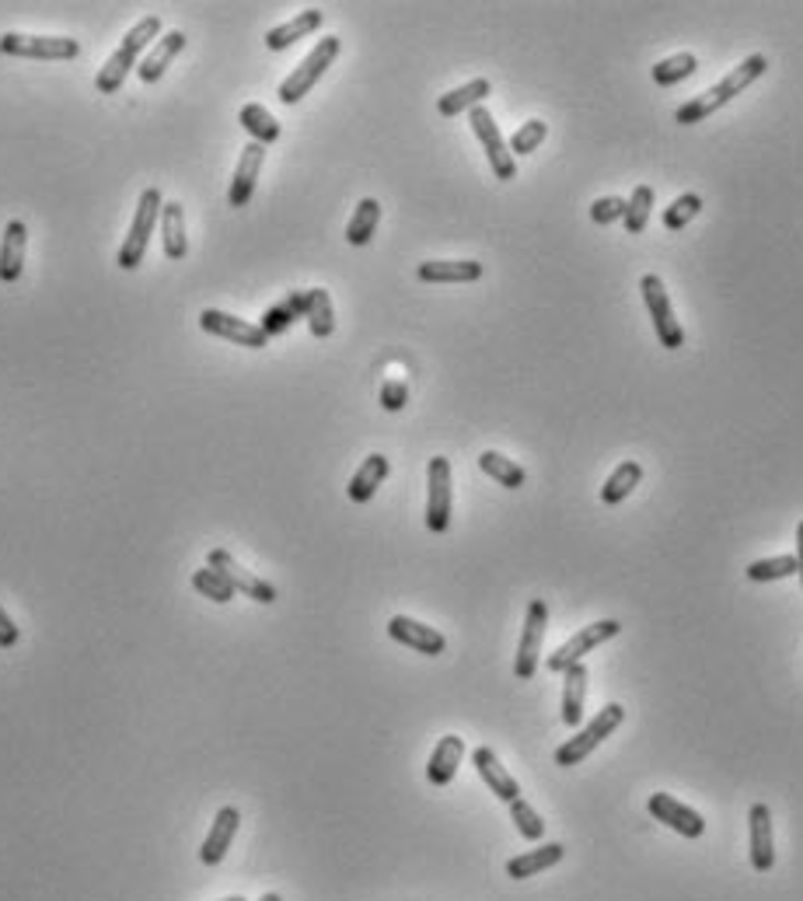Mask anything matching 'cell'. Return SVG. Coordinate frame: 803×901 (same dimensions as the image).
<instances>
[{
	"instance_id": "obj_1",
	"label": "cell",
	"mask_w": 803,
	"mask_h": 901,
	"mask_svg": "<svg viewBox=\"0 0 803 901\" xmlns=\"http://www.w3.org/2000/svg\"><path fill=\"white\" fill-rule=\"evenodd\" d=\"M769 70V59L761 56V53H751L745 64L740 67H734L724 80H719V85H713L709 91H703V95H695L692 101H685L682 109L674 112V122H682V127H692V122H703L706 116H713L716 109H724L727 101H734L740 91L745 88H751L755 80L761 77Z\"/></svg>"
},
{
	"instance_id": "obj_2",
	"label": "cell",
	"mask_w": 803,
	"mask_h": 901,
	"mask_svg": "<svg viewBox=\"0 0 803 901\" xmlns=\"http://www.w3.org/2000/svg\"><path fill=\"white\" fill-rule=\"evenodd\" d=\"M161 39V18L158 14H143L140 22L122 35V43L119 50L101 64V70L95 74V88L101 95H116L122 88V80H127V74L133 67H140V59H143V50H151L154 43Z\"/></svg>"
},
{
	"instance_id": "obj_3",
	"label": "cell",
	"mask_w": 803,
	"mask_h": 901,
	"mask_svg": "<svg viewBox=\"0 0 803 901\" xmlns=\"http://www.w3.org/2000/svg\"><path fill=\"white\" fill-rule=\"evenodd\" d=\"M339 50H343V43L336 35H325V39H318L315 43V50L307 53L301 64L283 77V85H280V101L283 106H297V101L312 91L318 80L325 77V70L336 64V56H339Z\"/></svg>"
},
{
	"instance_id": "obj_4",
	"label": "cell",
	"mask_w": 803,
	"mask_h": 901,
	"mask_svg": "<svg viewBox=\"0 0 803 901\" xmlns=\"http://www.w3.org/2000/svg\"><path fill=\"white\" fill-rule=\"evenodd\" d=\"M161 210H164L161 189L148 186V189L140 193V199H137V214L130 220V235H127V241H122V249L116 256L119 270H137V265L143 262V252H148V245H151V235H154L158 220H161Z\"/></svg>"
},
{
	"instance_id": "obj_5",
	"label": "cell",
	"mask_w": 803,
	"mask_h": 901,
	"mask_svg": "<svg viewBox=\"0 0 803 901\" xmlns=\"http://www.w3.org/2000/svg\"><path fill=\"white\" fill-rule=\"evenodd\" d=\"M626 720V709L619 703H608L601 713L594 716V720L580 730V734H573L569 741H563L560 748H555V766H580L587 755L605 741V737H611L615 730H619V724Z\"/></svg>"
},
{
	"instance_id": "obj_6",
	"label": "cell",
	"mask_w": 803,
	"mask_h": 901,
	"mask_svg": "<svg viewBox=\"0 0 803 901\" xmlns=\"http://www.w3.org/2000/svg\"><path fill=\"white\" fill-rule=\"evenodd\" d=\"M0 53L22 56V59H74L80 53V43H77V39H67V35L4 32V35H0Z\"/></svg>"
},
{
	"instance_id": "obj_7",
	"label": "cell",
	"mask_w": 803,
	"mask_h": 901,
	"mask_svg": "<svg viewBox=\"0 0 803 901\" xmlns=\"http://www.w3.org/2000/svg\"><path fill=\"white\" fill-rule=\"evenodd\" d=\"M640 291H643V301H647V312L653 318L656 339H661V346H668V350H677V346L685 343V333H682V325H677V318H674V308H671V297H668L664 280L656 276V273H647L640 280Z\"/></svg>"
},
{
	"instance_id": "obj_8",
	"label": "cell",
	"mask_w": 803,
	"mask_h": 901,
	"mask_svg": "<svg viewBox=\"0 0 803 901\" xmlns=\"http://www.w3.org/2000/svg\"><path fill=\"white\" fill-rule=\"evenodd\" d=\"M468 122H471V133L479 137L482 151H486V158H489L492 175L503 178V182H510L513 175H518V161H513V154H510V143H503V133H500V127H497V119H492V112L479 106V109H471V112H468Z\"/></svg>"
},
{
	"instance_id": "obj_9",
	"label": "cell",
	"mask_w": 803,
	"mask_h": 901,
	"mask_svg": "<svg viewBox=\"0 0 803 901\" xmlns=\"http://www.w3.org/2000/svg\"><path fill=\"white\" fill-rule=\"evenodd\" d=\"M545 629H549V605L542 598H531L528 616H524L521 647H518V658H513V674H518L521 682H531L534 671H539V653H542Z\"/></svg>"
},
{
	"instance_id": "obj_10",
	"label": "cell",
	"mask_w": 803,
	"mask_h": 901,
	"mask_svg": "<svg viewBox=\"0 0 803 901\" xmlns=\"http://www.w3.org/2000/svg\"><path fill=\"white\" fill-rule=\"evenodd\" d=\"M207 566L210 569H217L224 580H228L235 590H241L245 598H252V601H259V605H273L276 601V587L270 584V580H262V577H256L252 569H245L228 549H210V556H207Z\"/></svg>"
},
{
	"instance_id": "obj_11",
	"label": "cell",
	"mask_w": 803,
	"mask_h": 901,
	"mask_svg": "<svg viewBox=\"0 0 803 901\" xmlns=\"http://www.w3.org/2000/svg\"><path fill=\"white\" fill-rule=\"evenodd\" d=\"M619 632H622V622H619V619H601V622H594V626L580 629L576 637H569L560 650L552 653V658H549V671L563 674L566 667L580 664V661H584V653H590L594 647H601V643L615 640Z\"/></svg>"
},
{
	"instance_id": "obj_12",
	"label": "cell",
	"mask_w": 803,
	"mask_h": 901,
	"mask_svg": "<svg viewBox=\"0 0 803 901\" xmlns=\"http://www.w3.org/2000/svg\"><path fill=\"white\" fill-rule=\"evenodd\" d=\"M426 528L434 535L451 528V462L441 455L426 465Z\"/></svg>"
},
{
	"instance_id": "obj_13",
	"label": "cell",
	"mask_w": 803,
	"mask_h": 901,
	"mask_svg": "<svg viewBox=\"0 0 803 901\" xmlns=\"http://www.w3.org/2000/svg\"><path fill=\"white\" fill-rule=\"evenodd\" d=\"M199 325L210 336L238 343V346H249V350H262V346H270V336H265L256 322H245V318L228 315V312H220V308H203L199 312Z\"/></svg>"
},
{
	"instance_id": "obj_14",
	"label": "cell",
	"mask_w": 803,
	"mask_h": 901,
	"mask_svg": "<svg viewBox=\"0 0 803 901\" xmlns=\"http://www.w3.org/2000/svg\"><path fill=\"white\" fill-rule=\"evenodd\" d=\"M647 811H650L661 825H668L671 832L682 835V838H698V835L706 832L703 814L692 811V807L682 804V801H674L671 793H653L650 801H647Z\"/></svg>"
},
{
	"instance_id": "obj_15",
	"label": "cell",
	"mask_w": 803,
	"mask_h": 901,
	"mask_svg": "<svg viewBox=\"0 0 803 901\" xmlns=\"http://www.w3.org/2000/svg\"><path fill=\"white\" fill-rule=\"evenodd\" d=\"M388 637L409 647V650H416L423 653V658H437V653L447 650V640H444V632H437L434 626H423L416 619H409V616H391L388 619Z\"/></svg>"
},
{
	"instance_id": "obj_16",
	"label": "cell",
	"mask_w": 803,
	"mask_h": 901,
	"mask_svg": "<svg viewBox=\"0 0 803 901\" xmlns=\"http://www.w3.org/2000/svg\"><path fill=\"white\" fill-rule=\"evenodd\" d=\"M748 832H751V867L758 873H769L775 867V828H772V811L766 804H755L748 811Z\"/></svg>"
},
{
	"instance_id": "obj_17",
	"label": "cell",
	"mask_w": 803,
	"mask_h": 901,
	"mask_svg": "<svg viewBox=\"0 0 803 901\" xmlns=\"http://www.w3.org/2000/svg\"><path fill=\"white\" fill-rule=\"evenodd\" d=\"M262 161H265V148H262V143H256V140L245 143L238 165H235V175H231V189H228V203H231V207L241 210L245 203L252 199L259 172H262Z\"/></svg>"
},
{
	"instance_id": "obj_18",
	"label": "cell",
	"mask_w": 803,
	"mask_h": 901,
	"mask_svg": "<svg viewBox=\"0 0 803 901\" xmlns=\"http://www.w3.org/2000/svg\"><path fill=\"white\" fill-rule=\"evenodd\" d=\"M238 828H241V811L238 807H220L217 814H214V825H210V832H207V838H203V849H199V859L207 867H217L224 856H228V849H231V843H235V835H238Z\"/></svg>"
},
{
	"instance_id": "obj_19",
	"label": "cell",
	"mask_w": 803,
	"mask_h": 901,
	"mask_svg": "<svg viewBox=\"0 0 803 901\" xmlns=\"http://www.w3.org/2000/svg\"><path fill=\"white\" fill-rule=\"evenodd\" d=\"M25 249H29V228L25 220H8L4 238H0V283H18L25 270Z\"/></svg>"
},
{
	"instance_id": "obj_20",
	"label": "cell",
	"mask_w": 803,
	"mask_h": 901,
	"mask_svg": "<svg viewBox=\"0 0 803 901\" xmlns=\"http://www.w3.org/2000/svg\"><path fill=\"white\" fill-rule=\"evenodd\" d=\"M471 766H476V772L482 775V783L492 793H497L503 804H513L521 796L518 780H513V775L503 769V762L497 759V751H492V748H476V751H471Z\"/></svg>"
},
{
	"instance_id": "obj_21",
	"label": "cell",
	"mask_w": 803,
	"mask_h": 901,
	"mask_svg": "<svg viewBox=\"0 0 803 901\" xmlns=\"http://www.w3.org/2000/svg\"><path fill=\"white\" fill-rule=\"evenodd\" d=\"M185 50V32L172 29V32H161L158 43L148 50V56L140 59V67H137V77L143 80V85H154V80L164 77V70H169V64Z\"/></svg>"
},
{
	"instance_id": "obj_22",
	"label": "cell",
	"mask_w": 803,
	"mask_h": 901,
	"mask_svg": "<svg viewBox=\"0 0 803 901\" xmlns=\"http://www.w3.org/2000/svg\"><path fill=\"white\" fill-rule=\"evenodd\" d=\"M322 22H325V11H318V8L297 11V18H291V22H283V25H276V29L265 32V46H270L273 53L291 50L294 43H301V39H307L312 32H318Z\"/></svg>"
},
{
	"instance_id": "obj_23",
	"label": "cell",
	"mask_w": 803,
	"mask_h": 901,
	"mask_svg": "<svg viewBox=\"0 0 803 901\" xmlns=\"http://www.w3.org/2000/svg\"><path fill=\"white\" fill-rule=\"evenodd\" d=\"M462 759H465V741H462V737L458 734L441 737L434 755H430V762H426V780L434 783V786H447L458 775Z\"/></svg>"
},
{
	"instance_id": "obj_24",
	"label": "cell",
	"mask_w": 803,
	"mask_h": 901,
	"mask_svg": "<svg viewBox=\"0 0 803 901\" xmlns=\"http://www.w3.org/2000/svg\"><path fill=\"white\" fill-rule=\"evenodd\" d=\"M416 276L423 283H476L482 276V262H476V259H430V262H420Z\"/></svg>"
},
{
	"instance_id": "obj_25",
	"label": "cell",
	"mask_w": 803,
	"mask_h": 901,
	"mask_svg": "<svg viewBox=\"0 0 803 901\" xmlns=\"http://www.w3.org/2000/svg\"><path fill=\"white\" fill-rule=\"evenodd\" d=\"M584 703H587V664H573L563 671V724L580 727L584 724Z\"/></svg>"
},
{
	"instance_id": "obj_26",
	"label": "cell",
	"mask_w": 803,
	"mask_h": 901,
	"mask_svg": "<svg viewBox=\"0 0 803 901\" xmlns=\"http://www.w3.org/2000/svg\"><path fill=\"white\" fill-rule=\"evenodd\" d=\"M388 473H391V465H388L384 455H367L363 465L357 468L354 479H349V486H346L349 500H354V503H367L370 497L378 493V486L388 479Z\"/></svg>"
},
{
	"instance_id": "obj_27",
	"label": "cell",
	"mask_w": 803,
	"mask_h": 901,
	"mask_svg": "<svg viewBox=\"0 0 803 901\" xmlns=\"http://www.w3.org/2000/svg\"><path fill=\"white\" fill-rule=\"evenodd\" d=\"M563 856H566V846H563V843H545V846L531 849V853L513 856L510 864H507V877H513V880H528V877L542 873V870H552Z\"/></svg>"
},
{
	"instance_id": "obj_28",
	"label": "cell",
	"mask_w": 803,
	"mask_h": 901,
	"mask_svg": "<svg viewBox=\"0 0 803 901\" xmlns=\"http://www.w3.org/2000/svg\"><path fill=\"white\" fill-rule=\"evenodd\" d=\"M492 91V85L486 77H476V80H468V85H462V88H455V91H447V95H441L437 98V112L444 116V119H455V116H462V112H471V109H479L482 106V98Z\"/></svg>"
},
{
	"instance_id": "obj_29",
	"label": "cell",
	"mask_w": 803,
	"mask_h": 901,
	"mask_svg": "<svg viewBox=\"0 0 803 901\" xmlns=\"http://www.w3.org/2000/svg\"><path fill=\"white\" fill-rule=\"evenodd\" d=\"M161 245H164V256H169V259H185V252H189L182 203H164V210H161Z\"/></svg>"
},
{
	"instance_id": "obj_30",
	"label": "cell",
	"mask_w": 803,
	"mask_h": 901,
	"mask_svg": "<svg viewBox=\"0 0 803 901\" xmlns=\"http://www.w3.org/2000/svg\"><path fill=\"white\" fill-rule=\"evenodd\" d=\"M238 122H241V130L249 133L256 143H262V148H270V143L280 140V122H276V116H273L270 109H265V106H259V101H249V106H241Z\"/></svg>"
},
{
	"instance_id": "obj_31",
	"label": "cell",
	"mask_w": 803,
	"mask_h": 901,
	"mask_svg": "<svg viewBox=\"0 0 803 901\" xmlns=\"http://www.w3.org/2000/svg\"><path fill=\"white\" fill-rule=\"evenodd\" d=\"M304 312H307V291H301V294H291L286 301H280V304H273V308H265V315H262V322H259V329L265 333V336H280V333H286L294 325V318L301 315L304 318Z\"/></svg>"
},
{
	"instance_id": "obj_32",
	"label": "cell",
	"mask_w": 803,
	"mask_h": 901,
	"mask_svg": "<svg viewBox=\"0 0 803 901\" xmlns=\"http://www.w3.org/2000/svg\"><path fill=\"white\" fill-rule=\"evenodd\" d=\"M640 482H643V465H640V462H622V465L608 476V482L601 486V500H605L608 507L622 503V500L632 497V489L640 486Z\"/></svg>"
},
{
	"instance_id": "obj_33",
	"label": "cell",
	"mask_w": 803,
	"mask_h": 901,
	"mask_svg": "<svg viewBox=\"0 0 803 901\" xmlns=\"http://www.w3.org/2000/svg\"><path fill=\"white\" fill-rule=\"evenodd\" d=\"M307 329H312V336L325 339V336H333L336 329V312H333V297H328V291H322V286H312L307 291Z\"/></svg>"
},
{
	"instance_id": "obj_34",
	"label": "cell",
	"mask_w": 803,
	"mask_h": 901,
	"mask_svg": "<svg viewBox=\"0 0 803 901\" xmlns=\"http://www.w3.org/2000/svg\"><path fill=\"white\" fill-rule=\"evenodd\" d=\"M378 220H381V203L370 199V196L360 199L354 217H349V224H346V241L349 245H367L370 238H375V231H378Z\"/></svg>"
},
{
	"instance_id": "obj_35",
	"label": "cell",
	"mask_w": 803,
	"mask_h": 901,
	"mask_svg": "<svg viewBox=\"0 0 803 901\" xmlns=\"http://www.w3.org/2000/svg\"><path fill=\"white\" fill-rule=\"evenodd\" d=\"M479 468H482V473H486L489 479H497L503 489H521L524 479H528L524 468H521L518 462L503 458L500 450H482V455H479Z\"/></svg>"
},
{
	"instance_id": "obj_36",
	"label": "cell",
	"mask_w": 803,
	"mask_h": 901,
	"mask_svg": "<svg viewBox=\"0 0 803 901\" xmlns=\"http://www.w3.org/2000/svg\"><path fill=\"white\" fill-rule=\"evenodd\" d=\"M698 70V59L695 53H674L668 59H661V64L653 67V85H661V88H674V85H682L685 77H692Z\"/></svg>"
},
{
	"instance_id": "obj_37",
	"label": "cell",
	"mask_w": 803,
	"mask_h": 901,
	"mask_svg": "<svg viewBox=\"0 0 803 901\" xmlns=\"http://www.w3.org/2000/svg\"><path fill=\"white\" fill-rule=\"evenodd\" d=\"M650 207H653V189L650 186H636L629 203H626V231L629 235H643L650 224Z\"/></svg>"
},
{
	"instance_id": "obj_38",
	"label": "cell",
	"mask_w": 803,
	"mask_h": 901,
	"mask_svg": "<svg viewBox=\"0 0 803 901\" xmlns=\"http://www.w3.org/2000/svg\"><path fill=\"white\" fill-rule=\"evenodd\" d=\"M793 573H800L796 566V556H772V560H758L748 566V580L755 584H772V580H786L793 577Z\"/></svg>"
},
{
	"instance_id": "obj_39",
	"label": "cell",
	"mask_w": 803,
	"mask_h": 901,
	"mask_svg": "<svg viewBox=\"0 0 803 901\" xmlns=\"http://www.w3.org/2000/svg\"><path fill=\"white\" fill-rule=\"evenodd\" d=\"M193 587L203 594V598H210V601H217V605H228V601L235 598V587H231L228 580H224L217 569H210V566H203V569L193 573Z\"/></svg>"
},
{
	"instance_id": "obj_40",
	"label": "cell",
	"mask_w": 803,
	"mask_h": 901,
	"mask_svg": "<svg viewBox=\"0 0 803 901\" xmlns=\"http://www.w3.org/2000/svg\"><path fill=\"white\" fill-rule=\"evenodd\" d=\"M703 210V196L698 193H682L677 196L671 207L664 210V228L668 231H682V228H688V220Z\"/></svg>"
},
{
	"instance_id": "obj_41",
	"label": "cell",
	"mask_w": 803,
	"mask_h": 901,
	"mask_svg": "<svg viewBox=\"0 0 803 901\" xmlns=\"http://www.w3.org/2000/svg\"><path fill=\"white\" fill-rule=\"evenodd\" d=\"M510 822L518 825V832L528 838V843H539V838L545 835V822H542V814L534 811L528 801H521V796L510 804Z\"/></svg>"
},
{
	"instance_id": "obj_42",
	"label": "cell",
	"mask_w": 803,
	"mask_h": 901,
	"mask_svg": "<svg viewBox=\"0 0 803 901\" xmlns=\"http://www.w3.org/2000/svg\"><path fill=\"white\" fill-rule=\"evenodd\" d=\"M545 137H549V122L531 119V122H524V127L510 137V154H531V151H539L542 143H545Z\"/></svg>"
},
{
	"instance_id": "obj_43",
	"label": "cell",
	"mask_w": 803,
	"mask_h": 901,
	"mask_svg": "<svg viewBox=\"0 0 803 901\" xmlns=\"http://www.w3.org/2000/svg\"><path fill=\"white\" fill-rule=\"evenodd\" d=\"M619 217H626V199H619V196L594 199V207H590V220L594 224H615Z\"/></svg>"
},
{
	"instance_id": "obj_44",
	"label": "cell",
	"mask_w": 803,
	"mask_h": 901,
	"mask_svg": "<svg viewBox=\"0 0 803 901\" xmlns=\"http://www.w3.org/2000/svg\"><path fill=\"white\" fill-rule=\"evenodd\" d=\"M405 402H409V384L402 378H388L381 384V405L388 413H399V409H405Z\"/></svg>"
},
{
	"instance_id": "obj_45",
	"label": "cell",
	"mask_w": 803,
	"mask_h": 901,
	"mask_svg": "<svg viewBox=\"0 0 803 901\" xmlns=\"http://www.w3.org/2000/svg\"><path fill=\"white\" fill-rule=\"evenodd\" d=\"M18 637H22V632H18V626L4 611V605H0V650H11L18 643Z\"/></svg>"
},
{
	"instance_id": "obj_46",
	"label": "cell",
	"mask_w": 803,
	"mask_h": 901,
	"mask_svg": "<svg viewBox=\"0 0 803 901\" xmlns=\"http://www.w3.org/2000/svg\"><path fill=\"white\" fill-rule=\"evenodd\" d=\"M796 566H800V584H803V521L796 528Z\"/></svg>"
},
{
	"instance_id": "obj_47",
	"label": "cell",
	"mask_w": 803,
	"mask_h": 901,
	"mask_svg": "<svg viewBox=\"0 0 803 901\" xmlns=\"http://www.w3.org/2000/svg\"><path fill=\"white\" fill-rule=\"evenodd\" d=\"M259 901H283V898H280V894H276V891H265V894H262V898H259Z\"/></svg>"
},
{
	"instance_id": "obj_48",
	"label": "cell",
	"mask_w": 803,
	"mask_h": 901,
	"mask_svg": "<svg viewBox=\"0 0 803 901\" xmlns=\"http://www.w3.org/2000/svg\"><path fill=\"white\" fill-rule=\"evenodd\" d=\"M220 901H245L241 894H231V898H220Z\"/></svg>"
}]
</instances>
